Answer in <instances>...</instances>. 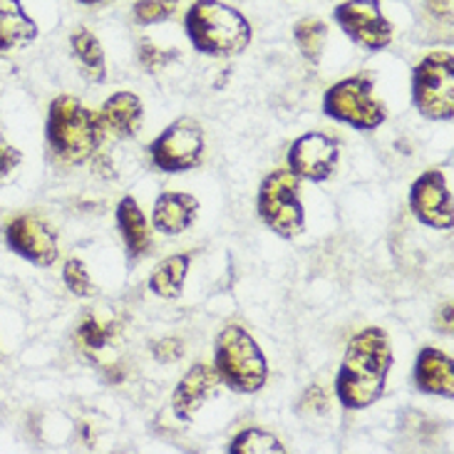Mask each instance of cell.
<instances>
[{
  "label": "cell",
  "mask_w": 454,
  "mask_h": 454,
  "mask_svg": "<svg viewBox=\"0 0 454 454\" xmlns=\"http://www.w3.org/2000/svg\"><path fill=\"white\" fill-rule=\"evenodd\" d=\"M152 164L164 174H184L204 161L207 135L194 117L174 120L147 147Z\"/></svg>",
  "instance_id": "cell-8"
},
{
  "label": "cell",
  "mask_w": 454,
  "mask_h": 454,
  "mask_svg": "<svg viewBox=\"0 0 454 454\" xmlns=\"http://www.w3.org/2000/svg\"><path fill=\"white\" fill-rule=\"evenodd\" d=\"M412 105L432 122L454 117V55L452 50L427 52L412 70Z\"/></svg>",
  "instance_id": "cell-5"
},
{
  "label": "cell",
  "mask_w": 454,
  "mask_h": 454,
  "mask_svg": "<svg viewBox=\"0 0 454 454\" xmlns=\"http://www.w3.org/2000/svg\"><path fill=\"white\" fill-rule=\"evenodd\" d=\"M222 385V378L214 365L197 363L186 370L182 380L176 382L172 393V412L179 422H192L197 418L199 410L207 405V400L216 395Z\"/></svg>",
  "instance_id": "cell-13"
},
{
  "label": "cell",
  "mask_w": 454,
  "mask_h": 454,
  "mask_svg": "<svg viewBox=\"0 0 454 454\" xmlns=\"http://www.w3.org/2000/svg\"><path fill=\"white\" fill-rule=\"evenodd\" d=\"M345 35L368 52H380L393 45L395 27L382 15L380 0H345L333 12Z\"/></svg>",
  "instance_id": "cell-9"
},
{
  "label": "cell",
  "mask_w": 454,
  "mask_h": 454,
  "mask_svg": "<svg viewBox=\"0 0 454 454\" xmlns=\"http://www.w3.org/2000/svg\"><path fill=\"white\" fill-rule=\"evenodd\" d=\"M410 211L434 231H450L454 223L452 189L442 169L422 172L410 186Z\"/></svg>",
  "instance_id": "cell-11"
},
{
  "label": "cell",
  "mask_w": 454,
  "mask_h": 454,
  "mask_svg": "<svg viewBox=\"0 0 454 454\" xmlns=\"http://www.w3.org/2000/svg\"><path fill=\"white\" fill-rule=\"evenodd\" d=\"M3 236H5V244L15 256L25 258L27 263H33L37 269H50L60 256L55 226L37 214L15 216L12 222L5 223Z\"/></svg>",
  "instance_id": "cell-10"
},
{
  "label": "cell",
  "mask_w": 454,
  "mask_h": 454,
  "mask_svg": "<svg viewBox=\"0 0 454 454\" xmlns=\"http://www.w3.org/2000/svg\"><path fill=\"white\" fill-rule=\"evenodd\" d=\"M452 5L454 0H425V11L430 12L434 20L447 23V27H452Z\"/></svg>",
  "instance_id": "cell-30"
},
{
  "label": "cell",
  "mask_w": 454,
  "mask_h": 454,
  "mask_svg": "<svg viewBox=\"0 0 454 454\" xmlns=\"http://www.w3.org/2000/svg\"><path fill=\"white\" fill-rule=\"evenodd\" d=\"M298 410L308 412V415H325L331 410V395L325 393V387H320V385H310L306 393L301 395Z\"/></svg>",
  "instance_id": "cell-28"
},
{
  "label": "cell",
  "mask_w": 454,
  "mask_h": 454,
  "mask_svg": "<svg viewBox=\"0 0 454 454\" xmlns=\"http://www.w3.org/2000/svg\"><path fill=\"white\" fill-rule=\"evenodd\" d=\"M149 353H152V357H154L157 363L167 365V363H176V360H182L186 353V348L182 338L167 335V338H160V340H154V343L149 345Z\"/></svg>",
  "instance_id": "cell-27"
},
{
  "label": "cell",
  "mask_w": 454,
  "mask_h": 454,
  "mask_svg": "<svg viewBox=\"0 0 454 454\" xmlns=\"http://www.w3.org/2000/svg\"><path fill=\"white\" fill-rule=\"evenodd\" d=\"M98 120L105 129V135L117 137V139H132L139 132L142 120H145V105L129 90L114 92L102 102Z\"/></svg>",
  "instance_id": "cell-14"
},
{
  "label": "cell",
  "mask_w": 454,
  "mask_h": 454,
  "mask_svg": "<svg viewBox=\"0 0 454 454\" xmlns=\"http://www.w3.org/2000/svg\"><path fill=\"white\" fill-rule=\"evenodd\" d=\"M323 114L335 122L353 127L357 132H375L387 122V110L375 98L372 80L365 74L345 77L328 87L323 95Z\"/></svg>",
  "instance_id": "cell-7"
},
{
  "label": "cell",
  "mask_w": 454,
  "mask_h": 454,
  "mask_svg": "<svg viewBox=\"0 0 454 454\" xmlns=\"http://www.w3.org/2000/svg\"><path fill=\"white\" fill-rule=\"evenodd\" d=\"M137 58L142 62V67L147 73H161L164 67H169L172 62L179 60V50L176 48H160L157 43H152L147 37L139 40L137 45Z\"/></svg>",
  "instance_id": "cell-25"
},
{
  "label": "cell",
  "mask_w": 454,
  "mask_h": 454,
  "mask_svg": "<svg viewBox=\"0 0 454 454\" xmlns=\"http://www.w3.org/2000/svg\"><path fill=\"white\" fill-rule=\"evenodd\" d=\"M70 45L82 74H85L90 82H105L107 80V60H105V48L99 43V37L87 30V27H77L70 37Z\"/></svg>",
  "instance_id": "cell-20"
},
{
  "label": "cell",
  "mask_w": 454,
  "mask_h": 454,
  "mask_svg": "<svg viewBox=\"0 0 454 454\" xmlns=\"http://www.w3.org/2000/svg\"><path fill=\"white\" fill-rule=\"evenodd\" d=\"M258 216L281 239L306 231V209L301 201V179L291 169L270 172L258 186Z\"/></svg>",
  "instance_id": "cell-6"
},
{
  "label": "cell",
  "mask_w": 454,
  "mask_h": 454,
  "mask_svg": "<svg viewBox=\"0 0 454 454\" xmlns=\"http://www.w3.org/2000/svg\"><path fill=\"white\" fill-rule=\"evenodd\" d=\"M20 161H23V152L11 145L5 135L0 132V182H5L20 167Z\"/></svg>",
  "instance_id": "cell-29"
},
{
  "label": "cell",
  "mask_w": 454,
  "mask_h": 454,
  "mask_svg": "<svg viewBox=\"0 0 454 454\" xmlns=\"http://www.w3.org/2000/svg\"><path fill=\"white\" fill-rule=\"evenodd\" d=\"M199 216V199L186 192H164L152 207V226L164 236H182Z\"/></svg>",
  "instance_id": "cell-15"
},
{
  "label": "cell",
  "mask_w": 454,
  "mask_h": 454,
  "mask_svg": "<svg viewBox=\"0 0 454 454\" xmlns=\"http://www.w3.org/2000/svg\"><path fill=\"white\" fill-rule=\"evenodd\" d=\"M294 40L301 55L310 65H318L323 50H325V40H328V25L320 18H303L294 25Z\"/></svg>",
  "instance_id": "cell-21"
},
{
  "label": "cell",
  "mask_w": 454,
  "mask_h": 454,
  "mask_svg": "<svg viewBox=\"0 0 454 454\" xmlns=\"http://www.w3.org/2000/svg\"><path fill=\"white\" fill-rule=\"evenodd\" d=\"M214 368L222 385L239 395L258 393L269 380V360L251 333L241 325H226L214 340Z\"/></svg>",
  "instance_id": "cell-4"
},
{
  "label": "cell",
  "mask_w": 454,
  "mask_h": 454,
  "mask_svg": "<svg viewBox=\"0 0 454 454\" xmlns=\"http://www.w3.org/2000/svg\"><path fill=\"white\" fill-rule=\"evenodd\" d=\"M340 161V145L338 139L325 132H306L288 147V169L313 184L328 182Z\"/></svg>",
  "instance_id": "cell-12"
},
{
  "label": "cell",
  "mask_w": 454,
  "mask_h": 454,
  "mask_svg": "<svg viewBox=\"0 0 454 454\" xmlns=\"http://www.w3.org/2000/svg\"><path fill=\"white\" fill-rule=\"evenodd\" d=\"M179 11V0H137L132 18L137 25H157L169 20Z\"/></svg>",
  "instance_id": "cell-24"
},
{
  "label": "cell",
  "mask_w": 454,
  "mask_h": 454,
  "mask_svg": "<svg viewBox=\"0 0 454 454\" xmlns=\"http://www.w3.org/2000/svg\"><path fill=\"white\" fill-rule=\"evenodd\" d=\"M117 229L122 233L127 258L132 263L142 261L152 251V229L135 197H124L117 204Z\"/></svg>",
  "instance_id": "cell-17"
},
{
  "label": "cell",
  "mask_w": 454,
  "mask_h": 454,
  "mask_svg": "<svg viewBox=\"0 0 454 454\" xmlns=\"http://www.w3.org/2000/svg\"><path fill=\"white\" fill-rule=\"evenodd\" d=\"M415 385L419 393L454 397V363L440 348H422L415 360Z\"/></svg>",
  "instance_id": "cell-16"
},
{
  "label": "cell",
  "mask_w": 454,
  "mask_h": 454,
  "mask_svg": "<svg viewBox=\"0 0 454 454\" xmlns=\"http://www.w3.org/2000/svg\"><path fill=\"white\" fill-rule=\"evenodd\" d=\"M437 331L452 335V303H442L437 313Z\"/></svg>",
  "instance_id": "cell-31"
},
{
  "label": "cell",
  "mask_w": 454,
  "mask_h": 454,
  "mask_svg": "<svg viewBox=\"0 0 454 454\" xmlns=\"http://www.w3.org/2000/svg\"><path fill=\"white\" fill-rule=\"evenodd\" d=\"M37 23L20 0H0V52L27 48L35 43Z\"/></svg>",
  "instance_id": "cell-18"
},
{
  "label": "cell",
  "mask_w": 454,
  "mask_h": 454,
  "mask_svg": "<svg viewBox=\"0 0 454 454\" xmlns=\"http://www.w3.org/2000/svg\"><path fill=\"white\" fill-rule=\"evenodd\" d=\"M229 454H286L288 450L283 442L273 434V432L263 430V427H246L236 437H233L229 447Z\"/></svg>",
  "instance_id": "cell-22"
},
{
  "label": "cell",
  "mask_w": 454,
  "mask_h": 454,
  "mask_svg": "<svg viewBox=\"0 0 454 454\" xmlns=\"http://www.w3.org/2000/svg\"><path fill=\"white\" fill-rule=\"evenodd\" d=\"M393 340L390 335L370 325L356 333L345 348L343 363L335 378V395L348 410H368L382 395L393 370Z\"/></svg>",
  "instance_id": "cell-1"
},
{
  "label": "cell",
  "mask_w": 454,
  "mask_h": 454,
  "mask_svg": "<svg viewBox=\"0 0 454 454\" xmlns=\"http://www.w3.org/2000/svg\"><path fill=\"white\" fill-rule=\"evenodd\" d=\"M117 331L120 328L112 320H102L99 316H85L77 325V343L85 353L95 356V353H102L114 340Z\"/></svg>",
  "instance_id": "cell-23"
},
{
  "label": "cell",
  "mask_w": 454,
  "mask_h": 454,
  "mask_svg": "<svg viewBox=\"0 0 454 454\" xmlns=\"http://www.w3.org/2000/svg\"><path fill=\"white\" fill-rule=\"evenodd\" d=\"M62 281L67 286V291L77 298H92L98 295V286L92 281L87 266L80 261V258H70L62 269Z\"/></svg>",
  "instance_id": "cell-26"
},
{
  "label": "cell",
  "mask_w": 454,
  "mask_h": 454,
  "mask_svg": "<svg viewBox=\"0 0 454 454\" xmlns=\"http://www.w3.org/2000/svg\"><path fill=\"white\" fill-rule=\"evenodd\" d=\"M82 5H99V3H107V0H80Z\"/></svg>",
  "instance_id": "cell-32"
},
{
  "label": "cell",
  "mask_w": 454,
  "mask_h": 454,
  "mask_svg": "<svg viewBox=\"0 0 454 454\" xmlns=\"http://www.w3.org/2000/svg\"><path fill=\"white\" fill-rule=\"evenodd\" d=\"M192 256L189 254H174V256L161 258L149 276V291L160 295L164 301H176L184 294L186 276H189Z\"/></svg>",
  "instance_id": "cell-19"
},
{
  "label": "cell",
  "mask_w": 454,
  "mask_h": 454,
  "mask_svg": "<svg viewBox=\"0 0 454 454\" xmlns=\"http://www.w3.org/2000/svg\"><path fill=\"white\" fill-rule=\"evenodd\" d=\"M189 43L209 58H236L251 45V23L222 0H194L184 15Z\"/></svg>",
  "instance_id": "cell-2"
},
{
  "label": "cell",
  "mask_w": 454,
  "mask_h": 454,
  "mask_svg": "<svg viewBox=\"0 0 454 454\" xmlns=\"http://www.w3.org/2000/svg\"><path fill=\"white\" fill-rule=\"evenodd\" d=\"M45 139L62 164H85L102 147L105 129L98 114L73 95H58L50 102Z\"/></svg>",
  "instance_id": "cell-3"
}]
</instances>
